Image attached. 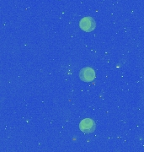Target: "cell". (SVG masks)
<instances>
[{
  "label": "cell",
  "instance_id": "1",
  "mask_svg": "<svg viewBox=\"0 0 144 152\" xmlns=\"http://www.w3.org/2000/svg\"><path fill=\"white\" fill-rule=\"evenodd\" d=\"M79 129L84 134H91L95 130V123L91 118H84L80 122Z\"/></svg>",
  "mask_w": 144,
  "mask_h": 152
},
{
  "label": "cell",
  "instance_id": "2",
  "mask_svg": "<svg viewBox=\"0 0 144 152\" xmlns=\"http://www.w3.org/2000/svg\"><path fill=\"white\" fill-rule=\"evenodd\" d=\"M80 28L86 32H91L95 28V21L92 17H84L79 22Z\"/></svg>",
  "mask_w": 144,
  "mask_h": 152
},
{
  "label": "cell",
  "instance_id": "3",
  "mask_svg": "<svg viewBox=\"0 0 144 152\" xmlns=\"http://www.w3.org/2000/svg\"><path fill=\"white\" fill-rule=\"evenodd\" d=\"M80 79L84 82L93 81L95 78V72L90 67L82 69L79 73Z\"/></svg>",
  "mask_w": 144,
  "mask_h": 152
}]
</instances>
